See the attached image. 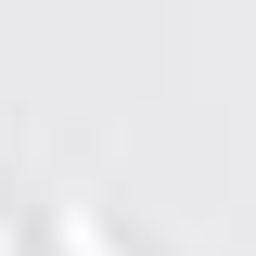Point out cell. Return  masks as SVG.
<instances>
[{"mask_svg":"<svg viewBox=\"0 0 256 256\" xmlns=\"http://www.w3.org/2000/svg\"><path fill=\"white\" fill-rule=\"evenodd\" d=\"M52 230H64V256H116V230H102L90 192H52Z\"/></svg>","mask_w":256,"mask_h":256,"instance_id":"1","label":"cell"},{"mask_svg":"<svg viewBox=\"0 0 256 256\" xmlns=\"http://www.w3.org/2000/svg\"><path fill=\"white\" fill-rule=\"evenodd\" d=\"M0 256H13V230H0Z\"/></svg>","mask_w":256,"mask_h":256,"instance_id":"2","label":"cell"}]
</instances>
